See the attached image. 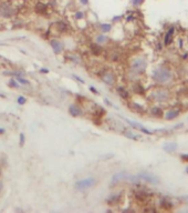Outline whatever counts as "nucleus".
<instances>
[{
	"label": "nucleus",
	"mask_w": 188,
	"mask_h": 213,
	"mask_svg": "<svg viewBox=\"0 0 188 213\" xmlns=\"http://www.w3.org/2000/svg\"><path fill=\"white\" fill-rule=\"evenodd\" d=\"M17 15V8L9 1H0V19H11Z\"/></svg>",
	"instance_id": "f257e3e1"
},
{
	"label": "nucleus",
	"mask_w": 188,
	"mask_h": 213,
	"mask_svg": "<svg viewBox=\"0 0 188 213\" xmlns=\"http://www.w3.org/2000/svg\"><path fill=\"white\" fill-rule=\"evenodd\" d=\"M153 77L154 80L157 81V82L161 83H166L168 81H170L173 78V73L170 70H168L167 68H164V67H159L157 69L154 70L153 72Z\"/></svg>",
	"instance_id": "f03ea898"
},
{
	"label": "nucleus",
	"mask_w": 188,
	"mask_h": 213,
	"mask_svg": "<svg viewBox=\"0 0 188 213\" xmlns=\"http://www.w3.org/2000/svg\"><path fill=\"white\" fill-rule=\"evenodd\" d=\"M98 182L95 178H86L83 180H80L75 183V189L79 191H84L86 189H90L92 186H94Z\"/></svg>",
	"instance_id": "7ed1b4c3"
},
{
	"label": "nucleus",
	"mask_w": 188,
	"mask_h": 213,
	"mask_svg": "<svg viewBox=\"0 0 188 213\" xmlns=\"http://www.w3.org/2000/svg\"><path fill=\"white\" fill-rule=\"evenodd\" d=\"M146 67H147V62L143 58H137L132 62V70L135 73H143Z\"/></svg>",
	"instance_id": "20e7f679"
},
{
	"label": "nucleus",
	"mask_w": 188,
	"mask_h": 213,
	"mask_svg": "<svg viewBox=\"0 0 188 213\" xmlns=\"http://www.w3.org/2000/svg\"><path fill=\"white\" fill-rule=\"evenodd\" d=\"M101 79H102V81L105 85H113L115 83V79L116 78H115V76H114V73L112 71H104L102 73V76H101Z\"/></svg>",
	"instance_id": "39448f33"
},
{
	"label": "nucleus",
	"mask_w": 188,
	"mask_h": 213,
	"mask_svg": "<svg viewBox=\"0 0 188 213\" xmlns=\"http://www.w3.org/2000/svg\"><path fill=\"white\" fill-rule=\"evenodd\" d=\"M50 46H51V48H52L53 52L56 53V54H60L64 49L63 42H61V41L58 40V39H51L50 40Z\"/></svg>",
	"instance_id": "423d86ee"
},
{
	"label": "nucleus",
	"mask_w": 188,
	"mask_h": 213,
	"mask_svg": "<svg viewBox=\"0 0 188 213\" xmlns=\"http://www.w3.org/2000/svg\"><path fill=\"white\" fill-rule=\"evenodd\" d=\"M138 178L143 179V180H145L146 182H148V183H152V184H158L159 183L158 178H156L155 176H153V174L147 173V172L140 173V174H138Z\"/></svg>",
	"instance_id": "0eeeda50"
},
{
	"label": "nucleus",
	"mask_w": 188,
	"mask_h": 213,
	"mask_svg": "<svg viewBox=\"0 0 188 213\" xmlns=\"http://www.w3.org/2000/svg\"><path fill=\"white\" fill-rule=\"evenodd\" d=\"M153 96H154V99H156L158 101H164V100L168 99L169 94H168L167 90H165V89H158V90L154 91Z\"/></svg>",
	"instance_id": "6e6552de"
},
{
	"label": "nucleus",
	"mask_w": 188,
	"mask_h": 213,
	"mask_svg": "<svg viewBox=\"0 0 188 213\" xmlns=\"http://www.w3.org/2000/svg\"><path fill=\"white\" fill-rule=\"evenodd\" d=\"M69 113L72 115L73 118H77V117H81L83 115V111L82 109L80 108L77 104H70L69 106V109H68Z\"/></svg>",
	"instance_id": "1a4fd4ad"
},
{
	"label": "nucleus",
	"mask_w": 188,
	"mask_h": 213,
	"mask_svg": "<svg viewBox=\"0 0 188 213\" xmlns=\"http://www.w3.org/2000/svg\"><path fill=\"white\" fill-rule=\"evenodd\" d=\"M130 179V176L125 172H121L116 176H114L113 179H112V184H116L121 181H124V180H128Z\"/></svg>",
	"instance_id": "9d476101"
},
{
	"label": "nucleus",
	"mask_w": 188,
	"mask_h": 213,
	"mask_svg": "<svg viewBox=\"0 0 188 213\" xmlns=\"http://www.w3.org/2000/svg\"><path fill=\"white\" fill-rule=\"evenodd\" d=\"M35 10H36V12H38L39 15H45L47 11H48V6L45 5L44 2L39 1V2H37V5H36Z\"/></svg>",
	"instance_id": "9b49d317"
},
{
	"label": "nucleus",
	"mask_w": 188,
	"mask_h": 213,
	"mask_svg": "<svg viewBox=\"0 0 188 213\" xmlns=\"http://www.w3.org/2000/svg\"><path fill=\"white\" fill-rule=\"evenodd\" d=\"M90 51L93 56H100L101 53H102V47H101V45H98L96 42L91 43Z\"/></svg>",
	"instance_id": "f8f14e48"
},
{
	"label": "nucleus",
	"mask_w": 188,
	"mask_h": 213,
	"mask_svg": "<svg viewBox=\"0 0 188 213\" xmlns=\"http://www.w3.org/2000/svg\"><path fill=\"white\" fill-rule=\"evenodd\" d=\"M54 26H56V28L59 30L60 32H62V33H65L68 30H69V26H68V24H65L64 21H58L54 24Z\"/></svg>",
	"instance_id": "ddd939ff"
},
{
	"label": "nucleus",
	"mask_w": 188,
	"mask_h": 213,
	"mask_svg": "<svg viewBox=\"0 0 188 213\" xmlns=\"http://www.w3.org/2000/svg\"><path fill=\"white\" fill-rule=\"evenodd\" d=\"M107 41H109V37L103 35V33H100V35L95 36V42L98 43V45L103 46V45H105Z\"/></svg>",
	"instance_id": "4468645a"
},
{
	"label": "nucleus",
	"mask_w": 188,
	"mask_h": 213,
	"mask_svg": "<svg viewBox=\"0 0 188 213\" xmlns=\"http://www.w3.org/2000/svg\"><path fill=\"white\" fill-rule=\"evenodd\" d=\"M173 35H174V28H170V29L166 32V36H165V39H164L165 46L170 45V42L173 41Z\"/></svg>",
	"instance_id": "2eb2a0df"
},
{
	"label": "nucleus",
	"mask_w": 188,
	"mask_h": 213,
	"mask_svg": "<svg viewBox=\"0 0 188 213\" xmlns=\"http://www.w3.org/2000/svg\"><path fill=\"white\" fill-rule=\"evenodd\" d=\"M116 91H117V93H119V96L122 99L127 100V99L130 98V93H128V91H127L125 88H123V87H119V88L116 89Z\"/></svg>",
	"instance_id": "dca6fc26"
},
{
	"label": "nucleus",
	"mask_w": 188,
	"mask_h": 213,
	"mask_svg": "<svg viewBox=\"0 0 188 213\" xmlns=\"http://www.w3.org/2000/svg\"><path fill=\"white\" fill-rule=\"evenodd\" d=\"M178 115H179V111H178V110H170V111H168L166 113L165 118H166L167 120H173V119H175V118H177Z\"/></svg>",
	"instance_id": "f3484780"
},
{
	"label": "nucleus",
	"mask_w": 188,
	"mask_h": 213,
	"mask_svg": "<svg viewBox=\"0 0 188 213\" xmlns=\"http://www.w3.org/2000/svg\"><path fill=\"white\" fill-rule=\"evenodd\" d=\"M73 18L77 20V21H81V20H84L85 18V13L83 10H77L73 15Z\"/></svg>",
	"instance_id": "a211bd4d"
},
{
	"label": "nucleus",
	"mask_w": 188,
	"mask_h": 213,
	"mask_svg": "<svg viewBox=\"0 0 188 213\" xmlns=\"http://www.w3.org/2000/svg\"><path fill=\"white\" fill-rule=\"evenodd\" d=\"M177 149V144L176 143H166L164 144V150L167 152H173Z\"/></svg>",
	"instance_id": "6ab92c4d"
},
{
	"label": "nucleus",
	"mask_w": 188,
	"mask_h": 213,
	"mask_svg": "<svg viewBox=\"0 0 188 213\" xmlns=\"http://www.w3.org/2000/svg\"><path fill=\"white\" fill-rule=\"evenodd\" d=\"M100 29L103 33H107V32H110L112 30V24H102L100 26Z\"/></svg>",
	"instance_id": "aec40b11"
},
{
	"label": "nucleus",
	"mask_w": 188,
	"mask_h": 213,
	"mask_svg": "<svg viewBox=\"0 0 188 213\" xmlns=\"http://www.w3.org/2000/svg\"><path fill=\"white\" fill-rule=\"evenodd\" d=\"M8 85L9 88H12V89H19V82L17 81L15 78H10L8 81Z\"/></svg>",
	"instance_id": "412c9836"
},
{
	"label": "nucleus",
	"mask_w": 188,
	"mask_h": 213,
	"mask_svg": "<svg viewBox=\"0 0 188 213\" xmlns=\"http://www.w3.org/2000/svg\"><path fill=\"white\" fill-rule=\"evenodd\" d=\"M15 79L17 80L19 82V85H29V80L26 79V78H23L22 76H17V77H15Z\"/></svg>",
	"instance_id": "4be33fe9"
},
{
	"label": "nucleus",
	"mask_w": 188,
	"mask_h": 213,
	"mask_svg": "<svg viewBox=\"0 0 188 213\" xmlns=\"http://www.w3.org/2000/svg\"><path fill=\"white\" fill-rule=\"evenodd\" d=\"M17 103L19 106H24L27 103V98L24 96H19L18 99H17Z\"/></svg>",
	"instance_id": "5701e85b"
},
{
	"label": "nucleus",
	"mask_w": 188,
	"mask_h": 213,
	"mask_svg": "<svg viewBox=\"0 0 188 213\" xmlns=\"http://www.w3.org/2000/svg\"><path fill=\"white\" fill-rule=\"evenodd\" d=\"M152 111H153V113H154L155 115H156V117H162V115H163L162 109H159V108H157V106L153 108V110H152Z\"/></svg>",
	"instance_id": "b1692460"
},
{
	"label": "nucleus",
	"mask_w": 188,
	"mask_h": 213,
	"mask_svg": "<svg viewBox=\"0 0 188 213\" xmlns=\"http://www.w3.org/2000/svg\"><path fill=\"white\" fill-rule=\"evenodd\" d=\"M19 142H20V146H23L24 142H26V137H24L23 133H20V136H19Z\"/></svg>",
	"instance_id": "393cba45"
},
{
	"label": "nucleus",
	"mask_w": 188,
	"mask_h": 213,
	"mask_svg": "<svg viewBox=\"0 0 188 213\" xmlns=\"http://www.w3.org/2000/svg\"><path fill=\"white\" fill-rule=\"evenodd\" d=\"M125 136L128 137V138H132V139H135V140H137V139H140V137L138 136H134L132 132H125Z\"/></svg>",
	"instance_id": "a878e982"
},
{
	"label": "nucleus",
	"mask_w": 188,
	"mask_h": 213,
	"mask_svg": "<svg viewBox=\"0 0 188 213\" xmlns=\"http://www.w3.org/2000/svg\"><path fill=\"white\" fill-rule=\"evenodd\" d=\"M73 78H74V79H77V81H79V82H81L82 83V85H84L85 83V81L84 80L82 79V78L81 77H79V76H77V75H73Z\"/></svg>",
	"instance_id": "bb28decb"
},
{
	"label": "nucleus",
	"mask_w": 188,
	"mask_h": 213,
	"mask_svg": "<svg viewBox=\"0 0 188 213\" xmlns=\"http://www.w3.org/2000/svg\"><path fill=\"white\" fill-rule=\"evenodd\" d=\"M77 2L82 6H88L89 2H90V0H77Z\"/></svg>",
	"instance_id": "cd10ccee"
},
{
	"label": "nucleus",
	"mask_w": 188,
	"mask_h": 213,
	"mask_svg": "<svg viewBox=\"0 0 188 213\" xmlns=\"http://www.w3.org/2000/svg\"><path fill=\"white\" fill-rule=\"evenodd\" d=\"M49 72H50V70L48 68H41L40 69V73H43V75H48Z\"/></svg>",
	"instance_id": "c85d7f7f"
},
{
	"label": "nucleus",
	"mask_w": 188,
	"mask_h": 213,
	"mask_svg": "<svg viewBox=\"0 0 188 213\" xmlns=\"http://www.w3.org/2000/svg\"><path fill=\"white\" fill-rule=\"evenodd\" d=\"M89 89H90V91H91V92H93V93H94V94H98V91L96 90V89L94 88V87H93V85H91V87H90V88H89Z\"/></svg>",
	"instance_id": "c756f323"
},
{
	"label": "nucleus",
	"mask_w": 188,
	"mask_h": 213,
	"mask_svg": "<svg viewBox=\"0 0 188 213\" xmlns=\"http://www.w3.org/2000/svg\"><path fill=\"white\" fill-rule=\"evenodd\" d=\"M132 2L134 3V5H140V3L143 2V0H132Z\"/></svg>",
	"instance_id": "7c9ffc66"
},
{
	"label": "nucleus",
	"mask_w": 188,
	"mask_h": 213,
	"mask_svg": "<svg viewBox=\"0 0 188 213\" xmlns=\"http://www.w3.org/2000/svg\"><path fill=\"white\" fill-rule=\"evenodd\" d=\"M182 159H183L184 161H187L188 162V154H183L182 155Z\"/></svg>",
	"instance_id": "2f4dec72"
},
{
	"label": "nucleus",
	"mask_w": 188,
	"mask_h": 213,
	"mask_svg": "<svg viewBox=\"0 0 188 213\" xmlns=\"http://www.w3.org/2000/svg\"><path fill=\"white\" fill-rule=\"evenodd\" d=\"M6 133V129H3V128H0V136H3Z\"/></svg>",
	"instance_id": "473e14b6"
},
{
	"label": "nucleus",
	"mask_w": 188,
	"mask_h": 213,
	"mask_svg": "<svg viewBox=\"0 0 188 213\" xmlns=\"http://www.w3.org/2000/svg\"><path fill=\"white\" fill-rule=\"evenodd\" d=\"M0 98H3V99H5L6 96H5V94H2V93H0Z\"/></svg>",
	"instance_id": "72a5a7b5"
},
{
	"label": "nucleus",
	"mask_w": 188,
	"mask_h": 213,
	"mask_svg": "<svg viewBox=\"0 0 188 213\" xmlns=\"http://www.w3.org/2000/svg\"><path fill=\"white\" fill-rule=\"evenodd\" d=\"M186 171H187V173H188V168H187V170H186Z\"/></svg>",
	"instance_id": "f704fd0d"
}]
</instances>
